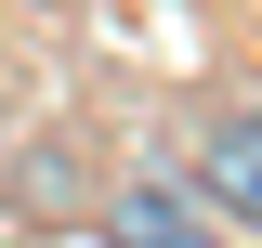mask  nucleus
Instances as JSON below:
<instances>
[{
	"instance_id": "f257e3e1",
	"label": "nucleus",
	"mask_w": 262,
	"mask_h": 248,
	"mask_svg": "<svg viewBox=\"0 0 262 248\" xmlns=\"http://www.w3.org/2000/svg\"><path fill=\"white\" fill-rule=\"evenodd\" d=\"M210 209H236V222H262V105H223L210 118Z\"/></svg>"
},
{
	"instance_id": "f03ea898",
	"label": "nucleus",
	"mask_w": 262,
	"mask_h": 248,
	"mask_svg": "<svg viewBox=\"0 0 262 248\" xmlns=\"http://www.w3.org/2000/svg\"><path fill=\"white\" fill-rule=\"evenodd\" d=\"M105 235H118V248H210V209L170 196V183H131L118 209H105Z\"/></svg>"
}]
</instances>
